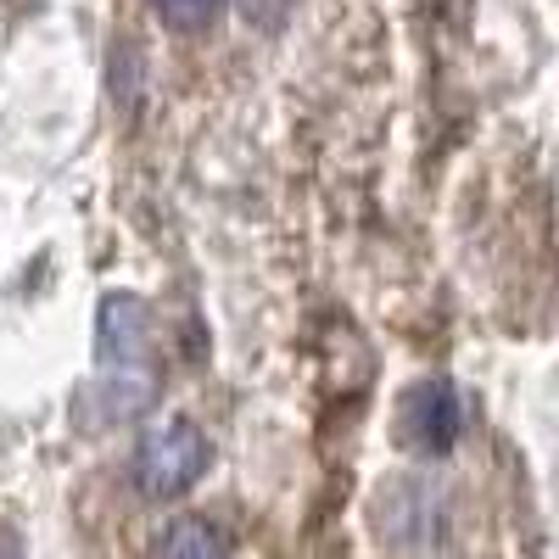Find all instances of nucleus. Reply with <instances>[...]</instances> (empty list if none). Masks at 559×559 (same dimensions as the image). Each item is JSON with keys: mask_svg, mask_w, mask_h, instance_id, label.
Wrapping results in <instances>:
<instances>
[{"mask_svg": "<svg viewBox=\"0 0 559 559\" xmlns=\"http://www.w3.org/2000/svg\"><path fill=\"white\" fill-rule=\"evenodd\" d=\"M207 464H213V442L202 437L197 419H185V414H168L157 419V426L140 437L134 448V481L146 498H185L202 476H207Z\"/></svg>", "mask_w": 559, "mask_h": 559, "instance_id": "obj_1", "label": "nucleus"}, {"mask_svg": "<svg viewBox=\"0 0 559 559\" xmlns=\"http://www.w3.org/2000/svg\"><path fill=\"white\" fill-rule=\"evenodd\" d=\"M397 437L414 453H448L459 442V392L442 376L414 381L397 397Z\"/></svg>", "mask_w": 559, "mask_h": 559, "instance_id": "obj_2", "label": "nucleus"}, {"mask_svg": "<svg viewBox=\"0 0 559 559\" xmlns=\"http://www.w3.org/2000/svg\"><path fill=\"white\" fill-rule=\"evenodd\" d=\"M157 559H224V548H218V537H213V526H207V521L179 515V521L163 532Z\"/></svg>", "mask_w": 559, "mask_h": 559, "instance_id": "obj_3", "label": "nucleus"}, {"mask_svg": "<svg viewBox=\"0 0 559 559\" xmlns=\"http://www.w3.org/2000/svg\"><path fill=\"white\" fill-rule=\"evenodd\" d=\"M152 12H157L174 34H202V28L224 12V0H152Z\"/></svg>", "mask_w": 559, "mask_h": 559, "instance_id": "obj_4", "label": "nucleus"}]
</instances>
